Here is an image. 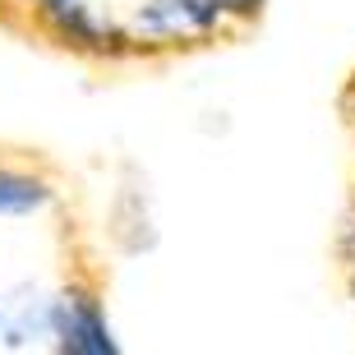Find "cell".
I'll return each instance as SVG.
<instances>
[{
	"label": "cell",
	"instance_id": "obj_1",
	"mask_svg": "<svg viewBox=\"0 0 355 355\" xmlns=\"http://www.w3.org/2000/svg\"><path fill=\"white\" fill-rule=\"evenodd\" d=\"M51 337L65 355H116L111 323L88 291H65L51 300Z\"/></svg>",
	"mask_w": 355,
	"mask_h": 355
},
{
	"label": "cell",
	"instance_id": "obj_2",
	"mask_svg": "<svg viewBox=\"0 0 355 355\" xmlns=\"http://www.w3.org/2000/svg\"><path fill=\"white\" fill-rule=\"evenodd\" d=\"M222 14V0H148L134 14V33L139 37H208Z\"/></svg>",
	"mask_w": 355,
	"mask_h": 355
},
{
	"label": "cell",
	"instance_id": "obj_3",
	"mask_svg": "<svg viewBox=\"0 0 355 355\" xmlns=\"http://www.w3.org/2000/svg\"><path fill=\"white\" fill-rule=\"evenodd\" d=\"M42 19L51 24V33L60 42H74V46H83V51H120L116 28L102 24L97 14H88V5H79V0L42 5Z\"/></svg>",
	"mask_w": 355,
	"mask_h": 355
},
{
	"label": "cell",
	"instance_id": "obj_4",
	"mask_svg": "<svg viewBox=\"0 0 355 355\" xmlns=\"http://www.w3.org/2000/svg\"><path fill=\"white\" fill-rule=\"evenodd\" d=\"M51 203V189L37 175H19V171H0V217H28L42 212Z\"/></svg>",
	"mask_w": 355,
	"mask_h": 355
},
{
	"label": "cell",
	"instance_id": "obj_5",
	"mask_svg": "<svg viewBox=\"0 0 355 355\" xmlns=\"http://www.w3.org/2000/svg\"><path fill=\"white\" fill-rule=\"evenodd\" d=\"M342 254L351 259V295H355V217L346 222V231H342Z\"/></svg>",
	"mask_w": 355,
	"mask_h": 355
},
{
	"label": "cell",
	"instance_id": "obj_6",
	"mask_svg": "<svg viewBox=\"0 0 355 355\" xmlns=\"http://www.w3.org/2000/svg\"><path fill=\"white\" fill-rule=\"evenodd\" d=\"M222 10L226 14H254V10H259V0H222Z\"/></svg>",
	"mask_w": 355,
	"mask_h": 355
},
{
	"label": "cell",
	"instance_id": "obj_7",
	"mask_svg": "<svg viewBox=\"0 0 355 355\" xmlns=\"http://www.w3.org/2000/svg\"><path fill=\"white\" fill-rule=\"evenodd\" d=\"M33 5H55V0H33Z\"/></svg>",
	"mask_w": 355,
	"mask_h": 355
}]
</instances>
